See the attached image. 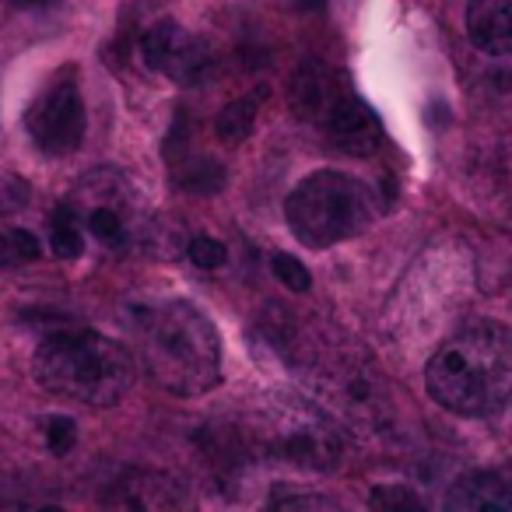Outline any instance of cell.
<instances>
[{
    "mask_svg": "<svg viewBox=\"0 0 512 512\" xmlns=\"http://www.w3.org/2000/svg\"><path fill=\"white\" fill-rule=\"evenodd\" d=\"M25 127H29L32 141L46 151V155H71L81 148L88 130L85 102H81V85L74 67H64L25 113Z\"/></svg>",
    "mask_w": 512,
    "mask_h": 512,
    "instance_id": "cell-6",
    "label": "cell"
},
{
    "mask_svg": "<svg viewBox=\"0 0 512 512\" xmlns=\"http://www.w3.org/2000/svg\"><path fill=\"white\" fill-rule=\"evenodd\" d=\"M137 362L162 390L200 397L221 383V341L193 302L141 299L127 309Z\"/></svg>",
    "mask_w": 512,
    "mask_h": 512,
    "instance_id": "cell-1",
    "label": "cell"
},
{
    "mask_svg": "<svg viewBox=\"0 0 512 512\" xmlns=\"http://www.w3.org/2000/svg\"><path fill=\"white\" fill-rule=\"evenodd\" d=\"M379 204L372 186L348 172L320 169L306 176L285 200V218L295 239L309 249H330L362 235L376 221Z\"/></svg>",
    "mask_w": 512,
    "mask_h": 512,
    "instance_id": "cell-4",
    "label": "cell"
},
{
    "mask_svg": "<svg viewBox=\"0 0 512 512\" xmlns=\"http://www.w3.org/2000/svg\"><path fill=\"white\" fill-rule=\"evenodd\" d=\"M22 204H29V186L15 176H0V211H18Z\"/></svg>",
    "mask_w": 512,
    "mask_h": 512,
    "instance_id": "cell-23",
    "label": "cell"
},
{
    "mask_svg": "<svg viewBox=\"0 0 512 512\" xmlns=\"http://www.w3.org/2000/svg\"><path fill=\"white\" fill-rule=\"evenodd\" d=\"M74 442H78V428H74L71 418L57 414V418L46 421V446H50V453H57V456L71 453Z\"/></svg>",
    "mask_w": 512,
    "mask_h": 512,
    "instance_id": "cell-22",
    "label": "cell"
},
{
    "mask_svg": "<svg viewBox=\"0 0 512 512\" xmlns=\"http://www.w3.org/2000/svg\"><path fill=\"white\" fill-rule=\"evenodd\" d=\"M123 200H130V190L116 172L99 169L81 183L78 197H71V214L78 225H85L102 246H120L127 239V221H123Z\"/></svg>",
    "mask_w": 512,
    "mask_h": 512,
    "instance_id": "cell-9",
    "label": "cell"
},
{
    "mask_svg": "<svg viewBox=\"0 0 512 512\" xmlns=\"http://www.w3.org/2000/svg\"><path fill=\"white\" fill-rule=\"evenodd\" d=\"M172 165H176V183L183 186L186 193H218L221 186H225V169L207 155L193 158L190 151H186V155Z\"/></svg>",
    "mask_w": 512,
    "mask_h": 512,
    "instance_id": "cell-15",
    "label": "cell"
},
{
    "mask_svg": "<svg viewBox=\"0 0 512 512\" xmlns=\"http://www.w3.org/2000/svg\"><path fill=\"white\" fill-rule=\"evenodd\" d=\"M0 264H15V256H11V239H8V232H0Z\"/></svg>",
    "mask_w": 512,
    "mask_h": 512,
    "instance_id": "cell-24",
    "label": "cell"
},
{
    "mask_svg": "<svg viewBox=\"0 0 512 512\" xmlns=\"http://www.w3.org/2000/svg\"><path fill=\"white\" fill-rule=\"evenodd\" d=\"M372 512H428V502L411 484H376L369 491Z\"/></svg>",
    "mask_w": 512,
    "mask_h": 512,
    "instance_id": "cell-17",
    "label": "cell"
},
{
    "mask_svg": "<svg viewBox=\"0 0 512 512\" xmlns=\"http://www.w3.org/2000/svg\"><path fill=\"white\" fill-rule=\"evenodd\" d=\"M271 271H274V278L288 288V292H309V288H313V274H309V267L302 264L299 256L278 253L271 260Z\"/></svg>",
    "mask_w": 512,
    "mask_h": 512,
    "instance_id": "cell-19",
    "label": "cell"
},
{
    "mask_svg": "<svg viewBox=\"0 0 512 512\" xmlns=\"http://www.w3.org/2000/svg\"><path fill=\"white\" fill-rule=\"evenodd\" d=\"M32 372L36 383L53 397L88 407H113L130 393L137 365L123 344L95 330H60L39 344Z\"/></svg>",
    "mask_w": 512,
    "mask_h": 512,
    "instance_id": "cell-3",
    "label": "cell"
},
{
    "mask_svg": "<svg viewBox=\"0 0 512 512\" xmlns=\"http://www.w3.org/2000/svg\"><path fill=\"white\" fill-rule=\"evenodd\" d=\"M109 512H197L190 491L172 474L130 467L106 488Z\"/></svg>",
    "mask_w": 512,
    "mask_h": 512,
    "instance_id": "cell-8",
    "label": "cell"
},
{
    "mask_svg": "<svg viewBox=\"0 0 512 512\" xmlns=\"http://www.w3.org/2000/svg\"><path fill=\"white\" fill-rule=\"evenodd\" d=\"M442 512H512V481L502 474H467L449 488Z\"/></svg>",
    "mask_w": 512,
    "mask_h": 512,
    "instance_id": "cell-14",
    "label": "cell"
},
{
    "mask_svg": "<svg viewBox=\"0 0 512 512\" xmlns=\"http://www.w3.org/2000/svg\"><path fill=\"white\" fill-rule=\"evenodd\" d=\"M267 512H348V509L327 495H288L278 498Z\"/></svg>",
    "mask_w": 512,
    "mask_h": 512,
    "instance_id": "cell-21",
    "label": "cell"
},
{
    "mask_svg": "<svg viewBox=\"0 0 512 512\" xmlns=\"http://www.w3.org/2000/svg\"><path fill=\"white\" fill-rule=\"evenodd\" d=\"M320 130L330 148L344 151L351 158L376 155L379 144H383V127H379L376 113L348 88H341V95L330 102L327 116L320 120Z\"/></svg>",
    "mask_w": 512,
    "mask_h": 512,
    "instance_id": "cell-10",
    "label": "cell"
},
{
    "mask_svg": "<svg viewBox=\"0 0 512 512\" xmlns=\"http://www.w3.org/2000/svg\"><path fill=\"white\" fill-rule=\"evenodd\" d=\"M432 400L460 418H495L512 407V330L474 320L456 330L425 369Z\"/></svg>",
    "mask_w": 512,
    "mask_h": 512,
    "instance_id": "cell-2",
    "label": "cell"
},
{
    "mask_svg": "<svg viewBox=\"0 0 512 512\" xmlns=\"http://www.w3.org/2000/svg\"><path fill=\"white\" fill-rule=\"evenodd\" d=\"M186 256L200 271H218L225 264V246L218 239H211V235H193L190 246H186Z\"/></svg>",
    "mask_w": 512,
    "mask_h": 512,
    "instance_id": "cell-20",
    "label": "cell"
},
{
    "mask_svg": "<svg viewBox=\"0 0 512 512\" xmlns=\"http://www.w3.org/2000/svg\"><path fill=\"white\" fill-rule=\"evenodd\" d=\"M256 113H260V99L242 95V99L228 102V106L218 113V120H214V134H218V141H225V144L246 141L256 127Z\"/></svg>",
    "mask_w": 512,
    "mask_h": 512,
    "instance_id": "cell-16",
    "label": "cell"
},
{
    "mask_svg": "<svg viewBox=\"0 0 512 512\" xmlns=\"http://www.w3.org/2000/svg\"><path fill=\"white\" fill-rule=\"evenodd\" d=\"M341 95V85H337V78L327 71V67L320 64H299L292 74V81H288V106H292L295 120L302 123H316L320 127V120L327 116L330 102Z\"/></svg>",
    "mask_w": 512,
    "mask_h": 512,
    "instance_id": "cell-12",
    "label": "cell"
},
{
    "mask_svg": "<svg viewBox=\"0 0 512 512\" xmlns=\"http://www.w3.org/2000/svg\"><path fill=\"white\" fill-rule=\"evenodd\" d=\"M50 249L53 256H64V260H74L85 249V239H81V225L71 214V207H57V214L50 218Z\"/></svg>",
    "mask_w": 512,
    "mask_h": 512,
    "instance_id": "cell-18",
    "label": "cell"
},
{
    "mask_svg": "<svg viewBox=\"0 0 512 512\" xmlns=\"http://www.w3.org/2000/svg\"><path fill=\"white\" fill-rule=\"evenodd\" d=\"M22 8H46V4H53V0H18Z\"/></svg>",
    "mask_w": 512,
    "mask_h": 512,
    "instance_id": "cell-25",
    "label": "cell"
},
{
    "mask_svg": "<svg viewBox=\"0 0 512 512\" xmlns=\"http://www.w3.org/2000/svg\"><path fill=\"white\" fill-rule=\"evenodd\" d=\"M242 432H246L253 456H267V460L288 463L295 470L327 474L341 463L344 446L337 425L302 400H274Z\"/></svg>",
    "mask_w": 512,
    "mask_h": 512,
    "instance_id": "cell-5",
    "label": "cell"
},
{
    "mask_svg": "<svg viewBox=\"0 0 512 512\" xmlns=\"http://www.w3.org/2000/svg\"><path fill=\"white\" fill-rule=\"evenodd\" d=\"M467 36L488 57H512V0H470Z\"/></svg>",
    "mask_w": 512,
    "mask_h": 512,
    "instance_id": "cell-13",
    "label": "cell"
},
{
    "mask_svg": "<svg viewBox=\"0 0 512 512\" xmlns=\"http://www.w3.org/2000/svg\"><path fill=\"white\" fill-rule=\"evenodd\" d=\"M141 60L148 71L165 74L176 85H200L211 74V46L179 22H158L141 36Z\"/></svg>",
    "mask_w": 512,
    "mask_h": 512,
    "instance_id": "cell-7",
    "label": "cell"
},
{
    "mask_svg": "<svg viewBox=\"0 0 512 512\" xmlns=\"http://www.w3.org/2000/svg\"><path fill=\"white\" fill-rule=\"evenodd\" d=\"M193 446L200 449V460L211 470V477L218 481V488L235 491L246 477L249 463H253V449L246 442V432L239 425H225V421H214V425H200L193 432Z\"/></svg>",
    "mask_w": 512,
    "mask_h": 512,
    "instance_id": "cell-11",
    "label": "cell"
},
{
    "mask_svg": "<svg viewBox=\"0 0 512 512\" xmlns=\"http://www.w3.org/2000/svg\"><path fill=\"white\" fill-rule=\"evenodd\" d=\"M39 512H64L60 505H46V509H39Z\"/></svg>",
    "mask_w": 512,
    "mask_h": 512,
    "instance_id": "cell-26",
    "label": "cell"
}]
</instances>
